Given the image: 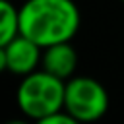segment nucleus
I'll return each instance as SVG.
<instances>
[{
    "label": "nucleus",
    "mask_w": 124,
    "mask_h": 124,
    "mask_svg": "<svg viewBox=\"0 0 124 124\" xmlns=\"http://www.w3.org/2000/svg\"><path fill=\"white\" fill-rule=\"evenodd\" d=\"M81 25L74 0H25L19 6V33L39 46L72 41Z\"/></svg>",
    "instance_id": "f257e3e1"
},
{
    "label": "nucleus",
    "mask_w": 124,
    "mask_h": 124,
    "mask_svg": "<svg viewBox=\"0 0 124 124\" xmlns=\"http://www.w3.org/2000/svg\"><path fill=\"white\" fill-rule=\"evenodd\" d=\"M64 93L66 81L39 68L21 78L16 91V103L21 114L41 122L48 114L64 108Z\"/></svg>",
    "instance_id": "f03ea898"
},
{
    "label": "nucleus",
    "mask_w": 124,
    "mask_h": 124,
    "mask_svg": "<svg viewBox=\"0 0 124 124\" xmlns=\"http://www.w3.org/2000/svg\"><path fill=\"white\" fill-rule=\"evenodd\" d=\"M108 93L101 81L89 76H74L66 79L64 108L78 122H95L108 110Z\"/></svg>",
    "instance_id": "7ed1b4c3"
},
{
    "label": "nucleus",
    "mask_w": 124,
    "mask_h": 124,
    "mask_svg": "<svg viewBox=\"0 0 124 124\" xmlns=\"http://www.w3.org/2000/svg\"><path fill=\"white\" fill-rule=\"evenodd\" d=\"M6 54H8V72L23 78L41 68L43 46H39L35 41L19 33L6 45Z\"/></svg>",
    "instance_id": "20e7f679"
},
{
    "label": "nucleus",
    "mask_w": 124,
    "mask_h": 124,
    "mask_svg": "<svg viewBox=\"0 0 124 124\" xmlns=\"http://www.w3.org/2000/svg\"><path fill=\"white\" fill-rule=\"evenodd\" d=\"M78 50L72 46L70 41L66 43H56L50 46L43 48V58H41V68L60 79H70L76 76L78 70Z\"/></svg>",
    "instance_id": "39448f33"
},
{
    "label": "nucleus",
    "mask_w": 124,
    "mask_h": 124,
    "mask_svg": "<svg viewBox=\"0 0 124 124\" xmlns=\"http://www.w3.org/2000/svg\"><path fill=\"white\" fill-rule=\"evenodd\" d=\"M19 35V8L10 0H0V46Z\"/></svg>",
    "instance_id": "423d86ee"
},
{
    "label": "nucleus",
    "mask_w": 124,
    "mask_h": 124,
    "mask_svg": "<svg viewBox=\"0 0 124 124\" xmlns=\"http://www.w3.org/2000/svg\"><path fill=\"white\" fill-rule=\"evenodd\" d=\"M78 120L66 110V108H60V110H56V112H52V114H48L45 120H41L39 124H76Z\"/></svg>",
    "instance_id": "0eeeda50"
},
{
    "label": "nucleus",
    "mask_w": 124,
    "mask_h": 124,
    "mask_svg": "<svg viewBox=\"0 0 124 124\" xmlns=\"http://www.w3.org/2000/svg\"><path fill=\"white\" fill-rule=\"evenodd\" d=\"M8 72V54H6V46H0V74Z\"/></svg>",
    "instance_id": "6e6552de"
},
{
    "label": "nucleus",
    "mask_w": 124,
    "mask_h": 124,
    "mask_svg": "<svg viewBox=\"0 0 124 124\" xmlns=\"http://www.w3.org/2000/svg\"><path fill=\"white\" fill-rule=\"evenodd\" d=\"M122 2H124V0H122Z\"/></svg>",
    "instance_id": "1a4fd4ad"
}]
</instances>
